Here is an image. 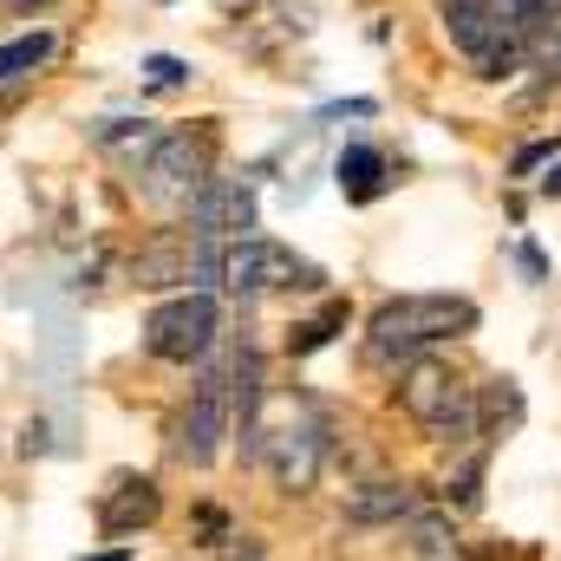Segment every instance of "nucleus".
I'll return each mask as SVG.
<instances>
[{
	"label": "nucleus",
	"mask_w": 561,
	"mask_h": 561,
	"mask_svg": "<svg viewBox=\"0 0 561 561\" xmlns=\"http://www.w3.org/2000/svg\"><path fill=\"white\" fill-rule=\"evenodd\" d=\"M340 190L353 196V203H373L379 190H386V157L373 150V144H353V150H340Z\"/></svg>",
	"instance_id": "4468645a"
},
{
	"label": "nucleus",
	"mask_w": 561,
	"mask_h": 561,
	"mask_svg": "<svg viewBox=\"0 0 561 561\" xmlns=\"http://www.w3.org/2000/svg\"><path fill=\"white\" fill-rule=\"evenodd\" d=\"M412 510H419V490L412 483H359V490H346V523H359V529L405 523Z\"/></svg>",
	"instance_id": "f8f14e48"
},
{
	"label": "nucleus",
	"mask_w": 561,
	"mask_h": 561,
	"mask_svg": "<svg viewBox=\"0 0 561 561\" xmlns=\"http://www.w3.org/2000/svg\"><path fill=\"white\" fill-rule=\"evenodd\" d=\"M542 190H549V196H561V163L549 170V176H542Z\"/></svg>",
	"instance_id": "b1692460"
},
{
	"label": "nucleus",
	"mask_w": 561,
	"mask_h": 561,
	"mask_svg": "<svg viewBox=\"0 0 561 561\" xmlns=\"http://www.w3.org/2000/svg\"><path fill=\"white\" fill-rule=\"evenodd\" d=\"M399 405H405V419L424 424L437 444H470V437H483V424H477V386H463L444 359H405V373H399Z\"/></svg>",
	"instance_id": "7ed1b4c3"
},
{
	"label": "nucleus",
	"mask_w": 561,
	"mask_h": 561,
	"mask_svg": "<svg viewBox=\"0 0 561 561\" xmlns=\"http://www.w3.org/2000/svg\"><path fill=\"white\" fill-rule=\"evenodd\" d=\"M183 79H190V66H183V59H170V53L144 59V85H150V92H170V85H183Z\"/></svg>",
	"instance_id": "412c9836"
},
{
	"label": "nucleus",
	"mask_w": 561,
	"mask_h": 561,
	"mask_svg": "<svg viewBox=\"0 0 561 561\" xmlns=\"http://www.w3.org/2000/svg\"><path fill=\"white\" fill-rule=\"evenodd\" d=\"M340 327H346V300H327L313 320H300V327H294V340H287V346H294V353H320Z\"/></svg>",
	"instance_id": "dca6fc26"
},
{
	"label": "nucleus",
	"mask_w": 561,
	"mask_h": 561,
	"mask_svg": "<svg viewBox=\"0 0 561 561\" xmlns=\"http://www.w3.org/2000/svg\"><path fill=\"white\" fill-rule=\"evenodd\" d=\"M556 7H561V0H556Z\"/></svg>",
	"instance_id": "bb28decb"
},
{
	"label": "nucleus",
	"mask_w": 561,
	"mask_h": 561,
	"mask_svg": "<svg viewBox=\"0 0 561 561\" xmlns=\"http://www.w3.org/2000/svg\"><path fill=\"white\" fill-rule=\"evenodd\" d=\"M222 280H229L236 294H320V287H327V275H320L307 255H294V249H280V242H262V236H249V242L229 249Z\"/></svg>",
	"instance_id": "39448f33"
},
{
	"label": "nucleus",
	"mask_w": 561,
	"mask_h": 561,
	"mask_svg": "<svg viewBox=\"0 0 561 561\" xmlns=\"http://www.w3.org/2000/svg\"><path fill=\"white\" fill-rule=\"evenodd\" d=\"M242 450L275 470V483L287 496H307L320 483V463H327V424L307 399H280V412L262 405V424H255V437Z\"/></svg>",
	"instance_id": "f03ea898"
},
{
	"label": "nucleus",
	"mask_w": 561,
	"mask_h": 561,
	"mask_svg": "<svg viewBox=\"0 0 561 561\" xmlns=\"http://www.w3.org/2000/svg\"><path fill=\"white\" fill-rule=\"evenodd\" d=\"M561 150V138H549V144H523V150H516V163H510V170H516V176H529V170H536V163H549V157H556Z\"/></svg>",
	"instance_id": "4be33fe9"
},
{
	"label": "nucleus",
	"mask_w": 561,
	"mask_h": 561,
	"mask_svg": "<svg viewBox=\"0 0 561 561\" xmlns=\"http://www.w3.org/2000/svg\"><path fill=\"white\" fill-rule=\"evenodd\" d=\"M561 85V33H542L536 39V92Z\"/></svg>",
	"instance_id": "aec40b11"
},
{
	"label": "nucleus",
	"mask_w": 561,
	"mask_h": 561,
	"mask_svg": "<svg viewBox=\"0 0 561 561\" xmlns=\"http://www.w3.org/2000/svg\"><path fill=\"white\" fill-rule=\"evenodd\" d=\"M222 561H268V549H262L255 536H229V542H222Z\"/></svg>",
	"instance_id": "5701e85b"
},
{
	"label": "nucleus",
	"mask_w": 561,
	"mask_h": 561,
	"mask_svg": "<svg viewBox=\"0 0 561 561\" xmlns=\"http://www.w3.org/2000/svg\"><path fill=\"white\" fill-rule=\"evenodd\" d=\"M412 556H424V561H437V556H450L457 542H450V523L444 516H412Z\"/></svg>",
	"instance_id": "a211bd4d"
},
{
	"label": "nucleus",
	"mask_w": 561,
	"mask_h": 561,
	"mask_svg": "<svg viewBox=\"0 0 561 561\" xmlns=\"http://www.w3.org/2000/svg\"><path fill=\"white\" fill-rule=\"evenodd\" d=\"M216 131H163V138H150L138 163V190L150 209H163V216H176V209H190L216 176Z\"/></svg>",
	"instance_id": "20e7f679"
},
{
	"label": "nucleus",
	"mask_w": 561,
	"mask_h": 561,
	"mask_svg": "<svg viewBox=\"0 0 561 561\" xmlns=\"http://www.w3.org/2000/svg\"><path fill=\"white\" fill-rule=\"evenodd\" d=\"M46 53H53V33H26V39L0 46V85L20 79V72H33V66H46Z\"/></svg>",
	"instance_id": "f3484780"
},
{
	"label": "nucleus",
	"mask_w": 561,
	"mask_h": 561,
	"mask_svg": "<svg viewBox=\"0 0 561 561\" xmlns=\"http://www.w3.org/2000/svg\"><path fill=\"white\" fill-rule=\"evenodd\" d=\"M157 510H163V496H157L150 477H118L105 490V503H99V529L105 536H131L144 523H157Z\"/></svg>",
	"instance_id": "9b49d317"
},
{
	"label": "nucleus",
	"mask_w": 561,
	"mask_h": 561,
	"mask_svg": "<svg viewBox=\"0 0 561 561\" xmlns=\"http://www.w3.org/2000/svg\"><path fill=\"white\" fill-rule=\"evenodd\" d=\"M490 20H496V33L510 39V46H523V53H536V39L556 26V0H477Z\"/></svg>",
	"instance_id": "ddd939ff"
},
{
	"label": "nucleus",
	"mask_w": 561,
	"mask_h": 561,
	"mask_svg": "<svg viewBox=\"0 0 561 561\" xmlns=\"http://www.w3.org/2000/svg\"><path fill=\"white\" fill-rule=\"evenodd\" d=\"M444 503H457V510H477V503H483V457H470V463L444 483Z\"/></svg>",
	"instance_id": "6ab92c4d"
},
{
	"label": "nucleus",
	"mask_w": 561,
	"mask_h": 561,
	"mask_svg": "<svg viewBox=\"0 0 561 561\" xmlns=\"http://www.w3.org/2000/svg\"><path fill=\"white\" fill-rule=\"evenodd\" d=\"M13 13H33V7H53V0H7Z\"/></svg>",
	"instance_id": "393cba45"
},
{
	"label": "nucleus",
	"mask_w": 561,
	"mask_h": 561,
	"mask_svg": "<svg viewBox=\"0 0 561 561\" xmlns=\"http://www.w3.org/2000/svg\"><path fill=\"white\" fill-rule=\"evenodd\" d=\"M249 229H255V196L242 183H209L190 203V236L196 242H222V236H242L249 242Z\"/></svg>",
	"instance_id": "1a4fd4ad"
},
{
	"label": "nucleus",
	"mask_w": 561,
	"mask_h": 561,
	"mask_svg": "<svg viewBox=\"0 0 561 561\" xmlns=\"http://www.w3.org/2000/svg\"><path fill=\"white\" fill-rule=\"evenodd\" d=\"M477 424H483V431H516V424H523V392H516V379H490V392H477Z\"/></svg>",
	"instance_id": "2eb2a0df"
},
{
	"label": "nucleus",
	"mask_w": 561,
	"mask_h": 561,
	"mask_svg": "<svg viewBox=\"0 0 561 561\" xmlns=\"http://www.w3.org/2000/svg\"><path fill=\"white\" fill-rule=\"evenodd\" d=\"M131 280H138L144 294H163V287L196 280V242H190V236H157V242H144L138 255H131Z\"/></svg>",
	"instance_id": "9d476101"
},
{
	"label": "nucleus",
	"mask_w": 561,
	"mask_h": 561,
	"mask_svg": "<svg viewBox=\"0 0 561 561\" xmlns=\"http://www.w3.org/2000/svg\"><path fill=\"white\" fill-rule=\"evenodd\" d=\"M463 333H477V300H463V294H399L373 313L366 353L379 366H405V359H419L444 340H463Z\"/></svg>",
	"instance_id": "f257e3e1"
},
{
	"label": "nucleus",
	"mask_w": 561,
	"mask_h": 561,
	"mask_svg": "<svg viewBox=\"0 0 561 561\" xmlns=\"http://www.w3.org/2000/svg\"><path fill=\"white\" fill-rule=\"evenodd\" d=\"M92 561H131V556L125 549H105V556H92Z\"/></svg>",
	"instance_id": "a878e982"
},
{
	"label": "nucleus",
	"mask_w": 561,
	"mask_h": 561,
	"mask_svg": "<svg viewBox=\"0 0 561 561\" xmlns=\"http://www.w3.org/2000/svg\"><path fill=\"white\" fill-rule=\"evenodd\" d=\"M437 20H444V33L470 53V66H477L483 79H510V72L529 59L523 46H510V39L496 33V20H490L477 0H444V7H437Z\"/></svg>",
	"instance_id": "6e6552de"
},
{
	"label": "nucleus",
	"mask_w": 561,
	"mask_h": 561,
	"mask_svg": "<svg viewBox=\"0 0 561 561\" xmlns=\"http://www.w3.org/2000/svg\"><path fill=\"white\" fill-rule=\"evenodd\" d=\"M229 419H236V405H229V373L222 366H209L196 386H190V405H183V424H176V457L183 463H216V450H222V437H229Z\"/></svg>",
	"instance_id": "0eeeda50"
},
{
	"label": "nucleus",
	"mask_w": 561,
	"mask_h": 561,
	"mask_svg": "<svg viewBox=\"0 0 561 561\" xmlns=\"http://www.w3.org/2000/svg\"><path fill=\"white\" fill-rule=\"evenodd\" d=\"M216 327H222V313H216L209 294H176L144 320V346H150V359L190 366V359H203L216 346Z\"/></svg>",
	"instance_id": "423d86ee"
}]
</instances>
